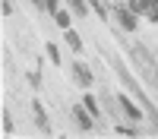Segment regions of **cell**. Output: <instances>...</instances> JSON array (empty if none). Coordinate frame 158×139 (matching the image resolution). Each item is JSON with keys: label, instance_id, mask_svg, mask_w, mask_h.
<instances>
[{"label": "cell", "instance_id": "cell-17", "mask_svg": "<svg viewBox=\"0 0 158 139\" xmlns=\"http://www.w3.org/2000/svg\"><path fill=\"white\" fill-rule=\"evenodd\" d=\"M38 3H41V0H32V6H38Z\"/></svg>", "mask_w": 158, "mask_h": 139}, {"label": "cell", "instance_id": "cell-14", "mask_svg": "<svg viewBox=\"0 0 158 139\" xmlns=\"http://www.w3.org/2000/svg\"><path fill=\"white\" fill-rule=\"evenodd\" d=\"M0 13H3V16H10V13H13V6H10V0H3V3H0Z\"/></svg>", "mask_w": 158, "mask_h": 139}, {"label": "cell", "instance_id": "cell-8", "mask_svg": "<svg viewBox=\"0 0 158 139\" xmlns=\"http://www.w3.org/2000/svg\"><path fill=\"white\" fill-rule=\"evenodd\" d=\"M32 111H35V120H38V126H41V130H48V117H44V111H41V104H32Z\"/></svg>", "mask_w": 158, "mask_h": 139}, {"label": "cell", "instance_id": "cell-16", "mask_svg": "<svg viewBox=\"0 0 158 139\" xmlns=\"http://www.w3.org/2000/svg\"><path fill=\"white\" fill-rule=\"evenodd\" d=\"M44 3H48V10H51V13H57V10H60V6H57V0H44Z\"/></svg>", "mask_w": 158, "mask_h": 139}, {"label": "cell", "instance_id": "cell-3", "mask_svg": "<svg viewBox=\"0 0 158 139\" xmlns=\"http://www.w3.org/2000/svg\"><path fill=\"white\" fill-rule=\"evenodd\" d=\"M117 101H120V108H123V111H127L133 120H139V117H142V111H139V108H136V104H133V101H130L127 95H117Z\"/></svg>", "mask_w": 158, "mask_h": 139}, {"label": "cell", "instance_id": "cell-2", "mask_svg": "<svg viewBox=\"0 0 158 139\" xmlns=\"http://www.w3.org/2000/svg\"><path fill=\"white\" fill-rule=\"evenodd\" d=\"M130 6H133V10H146V13H149V19L158 22V0H133Z\"/></svg>", "mask_w": 158, "mask_h": 139}, {"label": "cell", "instance_id": "cell-13", "mask_svg": "<svg viewBox=\"0 0 158 139\" xmlns=\"http://www.w3.org/2000/svg\"><path fill=\"white\" fill-rule=\"evenodd\" d=\"M29 82H32V85H38V82H41V73H38V70H35V73H29Z\"/></svg>", "mask_w": 158, "mask_h": 139}, {"label": "cell", "instance_id": "cell-15", "mask_svg": "<svg viewBox=\"0 0 158 139\" xmlns=\"http://www.w3.org/2000/svg\"><path fill=\"white\" fill-rule=\"evenodd\" d=\"M13 130V120H10V114H3V133H10Z\"/></svg>", "mask_w": 158, "mask_h": 139}, {"label": "cell", "instance_id": "cell-11", "mask_svg": "<svg viewBox=\"0 0 158 139\" xmlns=\"http://www.w3.org/2000/svg\"><path fill=\"white\" fill-rule=\"evenodd\" d=\"M70 6H73V13H79V16H85V3H82V0H70Z\"/></svg>", "mask_w": 158, "mask_h": 139}, {"label": "cell", "instance_id": "cell-12", "mask_svg": "<svg viewBox=\"0 0 158 139\" xmlns=\"http://www.w3.org/2000/svg\"><path fill=\"white\" fill-rule=\"evenodd\" d=\"M92 6H95V10H98V16H101V19H108V10H104V6L98 3V0H92Z\"/></svg>", "mask_w": 158, "mask_h": 139}, {"label": "cell", "instance_id": "cell-4", "mask_svg": "<svg viewBox=\"0 0 158 139\" xmlns=\"http://www.w3.org/2000/svg\"><path fill=\"white\" fill-rule=\"evenodd\" d=\"M76 76H79V82H82V85H92V70L85 67V63H82V60H79V63H76Z\"/></svg>", "mask_w": 158, "mask_h": 139}, {"label": "cell", "instance_id": "cell-1", "mask_svg": "<svg viewBox=\"0 0 158 139\" xmlns=\"http://www.w3.org/2000/svg\"><path fill=\"white\" fill-rule=\"evenodd\" d=\"M114 13H117V19H120V25H123L127 32L136 29V13H130L127 6H114Z\"/></svg>", "mask_w": 158, "mask_h": 139}, {"label": "cell", "instance_id": "cell-6", "mask_svg": "<svg viewBox=\"0 0 158 139\" xmlns=\"http://www.w3.org/2000/svg\"><path fill=\"white\" fill-rule=\"evenodd\" d=\"M67 44H70L73 51H82V38H79L73 29H67Z\"/></svg>", "mask_w": 158, "mask_h": 139}, {"label": "cell", "instance_id": "cell-7", "mask_svg": "<svg viewBox=\"0 0 158 139\" xmlns=\"http://www.w3.org/2000/svg\"><path fill=\"white\" fill-rule=\"evenodd\" d=\"M82 104H85V111L92 114V117H98V114H101V111H98V101L92 98V95H85V98H82Z\"/></svg>", "mask_w": 158, "mask_h": 139}, {"label": "cell", "instance_id": "cell-5", "mask_svg": "<svg viewBox=\"0 0 158 139\" xmlns=\"http://www.w3.org/2000/svg\"><path fill=\"white\" fill-rule=\"evenodd\" d=\"M73 114H76V120L82 123V130H92V114H89V111H82V104L73 108Z\"/></svg>", "mask_w": 158, "mask_h": 139}, {"label": "cell", "instance_id": "cell-10", "mask_svg": "<svg viewBox=\"0 0 158 139\" xmlns=\"http://www.w3.org/2000/svg\"><path fill=\"white\" fill-rule=\"evenodd\" d=\"M48 57L54 63H60V51H57V44H51V41H48Z\"/></svg>", "mask_w": 158, "mask_h": 139}, {"label": "cell", "instance_id": "cell-9", "mask_svg": "<svg viewBox=\"0 0 158 139\" xmlns=\"http://www.w3.org/2000/svg\"><path fill=\"white\" fill-rule=\"evenodd\" d=\"M54 19H57V25H63V29H70V13L57 10V13H54Z\"/></svg>", "mask_w": 158, "mask_h": 139}]
</instances>
